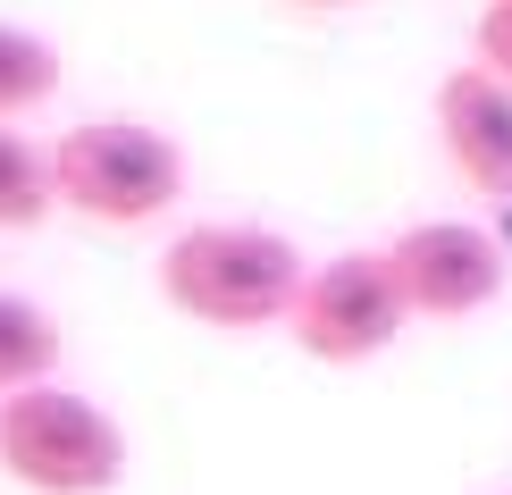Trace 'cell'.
Returning <instances> with one entry per match:
<instances>
[{
	"label": "cell",
	"mask_w": 512,
	"mask_h": 495,
	"mask_svg": "<svg viewBox=\"0 0 512 495\" xmlns=\"http://www.w3.org/2000/svg\"><path fill=\"white\" fill-rule=\"evenodd\" d=\"M51 193H59V210H84L101 227H152L185 193V152L135 118H93V126L59 135Z\"/></svg>",
	"instance_id": "cell-3"
},
{
	"label": "cell",
	"mask_w": 512,
	"mask_h": 495,
	"mask_svg": "<svg viewBox=\"0 0 512 495\" xmlns=\"http://www.w3.org/2000/svg\"><path fill=\"white\" fill-rule=\"evenodd\" d=\"M51 93H59V51L26 26H0V118L42 110Z\"/></svg>",
	"instance_id": "cell-9"
},
{
	"label": "cell",
	"mask_w": 512,
	"mask_h": 495,
	"mask_svg": "<svg viewBox=\"0 0 512 495\" xmlns=\"http://www.w3.org/2000/svg\"><path fill=\"white\" fill-rule=\"evenodd\" d=\"M437 143L454 160V177L479 193V202L512 210V84L487 76L479 59L454 68L437 84Z\"/></svg>",
	"instance_id": "cell-6"
},
{
	"label": "cell",
	"mask_w": 512,
	"mask_h": 495,
	"mask_svg": "<svg viewBox=\"0 0 512 495\" xmlns=\"http://www.w3.org/2000/svg\"><path fill=\"white\" fill-rule=\"evenodd\" d=\"M504 495H512V487H504Z\"/></svg>",
	"instance_id": "cell-12"
},
{
	"label": "cell",
	"mask_w": 512,
	"mask_h": 495,
	"mask_svg": "<svg viewBox=\"0 0 512 495\" xmlns=\"http://www.w3.org/2000/svg\"><path fill=\"white\" fill-rule=\"evenodd\" d=\"M51 210H59V193H51V152H34L26 135H9V126H0V235L42 227Z\"/></svg>",
	"instance_id": "cell-8"
},
{
	"label": "cell",
	"mask_w": 512,
	"mask_h": 495,
	"mask_svg": "<svg viewBox=\"0 0 512 495\" xmlns=\"http://www.w3.org/2000/svg\"><path fill=\"white\" fill-rule=\"evenodd\" d=\"M387 269H395L412 319H479L504 294L512 252L496 244V227H479V219H412L387 244Z\"/></svg>",
	"instance_id": "cell-5"
},
{
	"label": "cell",
	"mask_w": 512,
	"mask_h": 495,
	"mask_svg": "<svg viewBox=\"0 0 512 495\" xmlns=\"http://www.w3.org/2000/svg\"><path fill=\"white\" fill-rule=\"evenodd\" d=\"M303 252L277 227H244V219H202L160 244V294L202 328L252 336V328H286L294 294H303Z\"/></svg>",
	"instance_id": "cell-1"
},
{
	"label": "cell",
	"mask_w": 512,
	"mask_h": 495,
	"mask_svg": "<svg viewBox=\"0 0 512 495\" xmlns=\"http://www.w3.org/2000/svg\"><path fill=\"white\" fill-rule=\"evenodd\" d=\"M403 286L387 269V244L378 252H336V261H319L303 277V294H294V344H303L311 361H328V370H353V361H378L387 344L403 336Z\"/></svg>",
	"instance_id": "cell-4"
},
{
	"label": "cell",
	"mask_w": 512,
	"mask_h": 495,
	"mask_svg": "<svg viewBox=\"0 0 512 495\" xmlns=\"http://www.w3.org/2000/svg\"><path fill=\"white\" fill-rule=\"evenodd\" d=\"M294 9H353V0H294Z\"/></svg>",
	"instance_id": "cell-11"
},
{
	"label": "cell",
	"mask_w": 512,
	"mask_h": 495,
	"mask_svg": "<svg viewBox=\"0 0 512 495\" xmlns=\"http://www.w3.org/2000/svg\"><path fill=\"white\" fill-rule=\"evenodd\" d=\"M0 470L26 495H110L126 479V428L93 395L42 378L0 395Z\"/></svg>",
	"instance_id": "cell-2"
},
{
	"label": "cell",
	"mask_w": 512,
	"mask_h": 495,
	"mask_svg": "<svg viewBox=\"0 0 512 495\" xmlns=\"http://www.w3.org/2000/svg\"><path fill=\"white\" fill-rule=\"evenodd\" d=\"M471 59L487 76H504L512 84V0H487L479 9V26H471Z\"/></svg>",
	"instance_id": "cell-10"
},
{
	"label": "cell",
	"mask_w": 512,
	"mask_h": 495,
	"mask_svg": "<svg viewBox=\"0 0 512 495\" xmlns=\"http://www.w3.org/2000/svg\"><path fill=\"white\" fill-rule=\"evenodd\" d=\"M59 370V319L0 286V395H26Z\"/></svg>",
	"instance_id": "cell-7"
}]
</instances>
